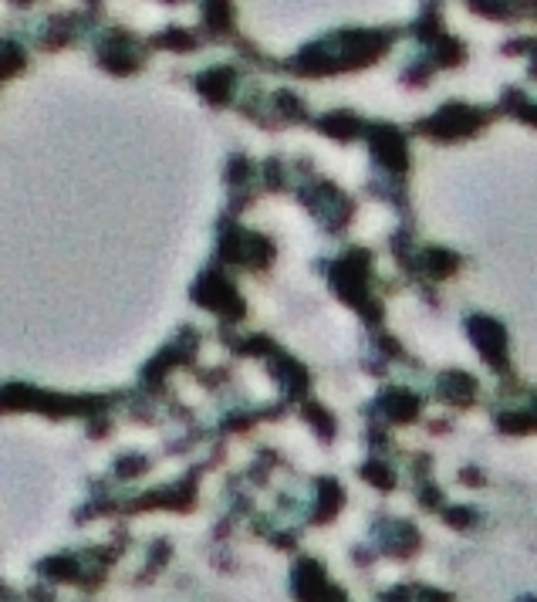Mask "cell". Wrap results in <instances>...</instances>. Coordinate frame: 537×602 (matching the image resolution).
Instances as JSON below:
<instances>
[{
	"label": "cell",
	"mask_w": 537,
	"mask_h": 602,
	"mask_svg": "<svg viewBox=\"0 0 537 602\" xmlns=\"http://www.w3.org/2000/svg\"><path fill=\"white\" fill-rule=\"evenodd\" d=\"M480 126H483V115L467 109V105H446L443 112H436V119L423 122V129H429L433 136H443V139L470 136V132Z\"/></svg>",
	"instance_id": "obj_1"
},
{
	"label": "cell",
	"mask_w": 537,
	"mask_h": 602,
	"mask_svg": "<svg viewBox=\"0 0 537 602\" xmlns=\"http://www.w3.org/2000/svg\"><path fill=\"white\" fill-rule=\"evenodd\" d=\"M534 75H537V51H534Z\"/></svg>",
	"instance_id": "obj_2"
}]
</instances>
